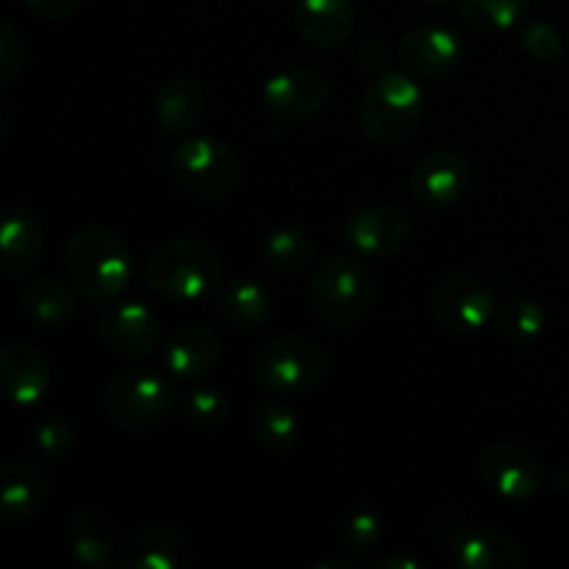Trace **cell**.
Masks as SVG:
<instances>
[{"label": "cell", "mask_w": 569, "mask_h": 569, "mask_svg": "<svg viewBox=\"0 0 569 569\" xmlns=\"http://www.w3.org/2000/svg\"><path fill=\"white\" fill-rule=\"evenodd\" d=\"M192 559V539L176 522H148L120 548L122 569H187Z\"/></svg>", "instance_id": "cell-15"}, {"label": "cell", "mask_w": 569, "mask_h": 569, "mask_svg": "<svg viewBox=\"0 0 569 569\" xmlns=\"http://www.w3.org/2000/svg\"><path fill=\"white\" fill-rule=\"evenodd\" d=\"M520 44L533 61H539V64H559L567 53L565 37H561L559 28L542 20L526 26V31H522L520 37Z\"/></svg>", "instance_id": "cell-33"}, {"label": "cell", "mask_w": 569, "mask_h": 569, "mask_svg": "<svg viewBox=\"0 0 569 569\" xmlns=\"http://www.w3.org/2000/svg\"><path fill=\"white\" fill-rule=\"evenodd\" d=\"M372 569H422L417 559H406V556H383V559L372 561Z\"/></svg>", "instance_id": "cell-38"}, {"label": "cell", "mask_w": 569, "mask_h": 569, "mask_svg": "<svg viewBox=\"0 0 569 569\" xmlns=\"http://www.w3.org/2000/svg\"><path fill=\"white\" fill-rule=\"evenodd\" d=\"M144 281L161 298L200 303L222 289V259L203 239L176 237L150 253Z\"/></svg>", "instance_id": "cell-3"}, {"label": "cell", "mask_w": 569, "mask_h": 569, "mask_svg": "<svg viewBox=\"0 0 569 569\" xmlns=\"http://www.w3.org/2000/svg\"><path fill=\"white\" fill-rule=\"evenodd\" d=\"M26 67V42L11 22H0V89H9Z\"/></svg>", "instance_id": "cell-34"}, {"label": "cell", "mask_w": 569, "mask_h": 569, "mask_svg": "<svg viewBox=\"0 0 569 569\" xmlns=\"http://www.w3.org/2000/svg\"><path fill=\"white\" fill-rule=\"evenodd\" d=\"M495 292L481 276L448 272L431 292V315L439 328L453 337L481 331L495 317Z\"/></svg>", "instance_id": "cell-9"}, {"label": "cell", "mask_w": 569, "mask_h": 569, "mask_svg": "<svg viewBox=\"0 0 569 569\" xmlns=\"http://www.w3.org/2000/svg\"><path fill=\"white\" fill-rule=\"evenodd\" d=\"M459 17L478 37H498L515 28L531 9V0H456Z\"/></svg>", "instance_id": "cell-27"}, {"label": "cell", "mask_w": 569, "mask_h": 569, "mask_svg": "<svg viewBox=\"0 0 569 569\" xmlns=\"http://www.w3.org/2000/svg\"><path fill=\"white\" fill-rule=\"evenodd\" d=\"M356 61L365 72L370 76H381V72L389 70V61H392V53H389L387 42H381L378 37H367L356 44Z\"/></svg>", "instance_id": "cell-35"}, {"label": "cell", "mask_w": 569, "mask_h": 569, "mask_svg": "<svg viewBox=\"0 0 569 569\" xmlns=\"http://www.w3.org/2000/svg\"><path fill=\"white\" fill-rule=\"evenodd\" d=\"M361 561L356 556H348V559H326L320 561L315 569H359Z\"/></svg>", "instance_id": "cell-39"}, {"label": "cell", "mask_w": 569, "mask_h": 569, "mask_svg": "<svg viewBox=\"0 0 569 569\" xmlns=\"http://www.w3.org/2000/svg\"><path fill=\"white\" fill-rule=\"evenodd\" d=\"M492 322L495 331H498L506 342L531 345L533 339L542 337L548 317H545L542 306H539L537 300L515 295V298H506L503 303H498Z\"/></svg>", "instance_id": "cell-28"}, {"label": "cell", "mask_w": 569, "mask_h": 569, "mask_svg": "<svg viewBox=\"0 0 569 569\" xmlns=\"http://www.w3.org/2000/svg\"><path fill=\"white\" fill-rule=\"evenodd\" d=\"M64 539L72 559L89 569L111 565L117 548H120L117 522L111 520L109 511L98 509V506H81L72 511L64 526Z\"/></svg>", "instance_id": "cell-18"}, {"label": "cell", "mask_w": 569, "mask_h": 569, "mask_svg": "<svg viewBox=\"0 0 569 569\" xmlns=\"http://www.w3.org/2000/svg\"><path fill=\"white\" fill-rule=\"evenodd\" d=\"M478 472L498 498L511 500V503H526L537 498L548 478V467L537 453L506 439L483 445L478 456Z\"/></svg>", "instance_id": "cell-10"}, {"label": "cell", "mask_w": 569, "mask_h": 569, "mask_svg": "<svg viewBox=\"0 0 569 569\" xmlns=\"http://www.w3.org/2000/svg\"><path fill=\"white\" fill-rule=\"evenodd\" d=\"M426 117V92L409 72H381L359 106L361 131L381 148L409 142Z\"/></svg>", "instance_id": "cell-5"}, {"label": "cell", "mask_w": 569, "mask_h": 569, "mask_svg": "<svg viewBox=\"0 0 569 569\" xmlns=\"http://www.w3.org/2000/svg\"><path fill=\"white\" fill-rule=\"evenodd\" d=\"M44 253V222L37 209L14 203L6 209L0 226V272L6 278H22L37 270Z\"/></svg>", "instance_id": "cell-17"}, {"label": "cell", "mask_w": 569, "mask_h": 569, "mask_svg": "<svg viewBox=\"0 0 569 569\" xmlns=\"http://www.w3.org/2000/svg\"><path fill=\"white\" fill-rule=\"evenodd\" d=\"M78 289L56 276H39L28 281L20 292V309L33 326L61 328L76 320Z\"/></svg>", "instance_id": "cell-24"}, {"label": "cell", "mask_w": 569, "mask_h": 569, "mask_svg": "<svg viewBox=\"0 0 569 569\" xmlns=\"http://www.w3.org/2000/svg\"><path fill=\"white\" fill-rule=\"evenodd\" d=\"M98 337L117 359H148L161 345V320L144 303L122 300L103 309L98 320Z\"/></svg>", "instance_id": "cell-12"}, {"label": "cell", "mask_w": 569, "mask_h": 569, "mask_svg": "<svg viewBox=\"0 0 569 569\" xmlns=\"http://www.w3.org/2000/svg\"><path fill=\"white\" fill-rule=\"evenodd\" d=\"M331 370V356L317 339L303 333H278L256 348L250 376L272 398H300L322 387Z\"/></svg>", "instance_id": "cell-4"}, {"label": "cell", "mask_w": 569, "mask_h": 569, "mask_svg": "<svg viewBox=\"0 0 569 569\" xmlns=\"http://www.w3.org/2000/svg\"><path fill=\"white\" fill-rule=\"evenodd\" d=\"M76 445V426L67 417H44L31 433V450L44 461H64Z\"/></svg>", "instance_id": "cell-32"}, {"label": "cell", "mask_w": 569, "mask_h": 569, "mask_svg": "<svg viewBox=\"0 0 569 569\" xmlns=\"http://www.w3.org/2000/svg\"><path fill=\"white\" fill-rule=\"evenodd\" d=\"M437 533L453 561L465 569H522L526 553L509 533L489 526H476L461 517L445 515L437 520Z\"/></svg>", "instance_id": "cell-8"}, {"label": "cell", "mask_w": 569, "mask_h": 569, "mask_svg": "<svg viewBox=\"0 0 569 569\" xmlns=\"http://www.w3.org/2000/svg\"><path fill=\"white\" fill-rule=\"evenodd\" d=\"M545 489L569 498V465H556L548 467V478H545Z\"/></svg>", "instance_id": "cell-37"}, {"label": "cell", "mask_w": 569, "mask_h": 569, "mask_svg": "<svg viewBox=\"0 0 569 569\" xmlns=\"http://www.w3.org/2000/svg\"><path fill=\"white\" fill-rule=\"evenodd\" d=\"M461 59V42L450 28H411L398 44V61L409 76L433 78L453 70Z\"/></svg>", "instance_id": "cell-19"}, {"label": "cell", "mask_w": 569, "mask_h": 569, "mask_svg": "<svg viewBox=\"0 0 569 569\" xmlns=\"http://www.w3.org/2000/svg\"><path fill=\"white\" fill-rule=\"evenodd\" d=\"M178 409L194 431H220L228 422V400L214 387H189L178 398Z\"/></svg>", "instance_id": "cell-31"}, {"label": "cell", "mask_w": 569, "mask_h": 569, "mask_svg": "<svg viewBox=\"0 0 569 569\" xmlns=\"http://www.w3.org/2000/svg\"><path fill=\"white\" fill-rule=\"evenodd\" d=\"M28 6L31 14H37L39 20L48 22H61L70 20L78 9H81L83 0H22Z\"/></svg>", "instance_id": "cell-36"}, {"label": "cell", "mask_w": 569, "mask_h": 569, "mask_svg": "<svg viewBox=\"0 0 569 569\" xmlns=\"http://www.w3.org/2000/svg\"><path fill=\"white\" fill-rule=\"evenodd\" d=\"M50 359L31 342H9L0 350V387L20 409L42 403L50 392Z\"/></svg>", "instance_id": "cell-16"}, {"label": "cell", "mask_w": 569, "mask_h": 569, "mask_svg": "<svg viewBox=\"0 0 569 569\" xmlns=\"http://www.w3.org/2000/svg\"><path fill=\"white\" fill-rule=\"evenodd\" d=\"M470 183V164L456 150H431L415 164L409 192L426 211H442L461 198Z\"/></svg>", "instance_id": "cell-14"}, {"label": "cell", "mask_w": 569, "mask_h": 569, "mask_svg": "<svg viewBox=\"0 0 569 569\" xmlns=\"http://www.w3.org/2000/svg\"><path fill=\"white\" fill-rule=\"evenodd\" d=\"M261 256L278 276H300L317 261V242L298 228H278L264 239Z\"/></svg>", "instance_id": "cell-26"}, {"label": "cell", "mask_w": 569, "mask_h": 569, "mask_svg": "<svg viewBox=\"0 0 569 569\" xmlns=\"http://www.w3.org/2000/svg\"><path fill=\"white\" fill-rule=\"evenodd\" d=\"M178 395L161 372L150 367L126 370L106 387L103 411L114 426L131 433H148L176 415Z\"/></svg>", "instance_id": "cell-6"}, {"label": "cell", "mask_w": 569, "mask_h": 569, "mask_svg": "<svg viewBox=\"0 0 569 569\" xmlns=\"http://www.w3.org/2000/svg\"><path fill=\"white\" fill-rule=\"evenodd\" d=\"M422 3H431V6H442V3H450V0H422Z\"/></svg>", "instance_id": "cell-40"}, {"label": "cell", "mask_w": 569, "mask_h": 569, "mask_svg": "<svg viewBox=\"0 0 569 569\" xmlns=\"http://www.w3.org/2000/svg\"><path fill=\"white\" fill-rule=\"evenodd\" d=\"M67 278L87 303L120 298L133 276V256L126 239L109 226H83L64 248Z\"/></svg>", "instance_id": "cell-1"}, {"label": "cell", "mask_w": 569, "mask_h": 569, "mask_svg": "<svg viewBox=\"0 0 569 569\" xmlns=\"http://www.w3.org/2000/svg\"><path fill=\"white\" fill-rule=\"evenodd\" d=\"M50 498L48 476L28 459H9L0 467V515L22 522L44 509Z\"/></svg>", "instance_id": "cell-22"}, {"label": "cell", "mask_w": 569, "mask_h": 569, "mask_svg": "<svg viewBox=\"0 0 569 569\" xmlns=\"http://www.w3.org/2000/svg\"><path fill=\"white\" fill-rule=\"evenodd\" d=\"M295 28L315 50H339L356 28L353 0H298Z\"/></svg>", "instance_id": "cell-20"}, {"label": "cell", "mask_w": 569, "mask_h": 569, "mask_svg": "<svg viewBox=\"0 0 569 569\" xmlns=\"http://www.w3.org/2000/svg\"><path fill=\"white\" fill-rule=\"evenodd\" d=\"M217 311L239 331H256L272 317V295L253 278H237L217 292Z\"/></svg>", "instance_id": "cell-25"}, {"label": "cell", "mask_w": 569, "mask_h": 569, "mask_svg": "<svg viewBox=\"0 0 569 569\" xmlns=\"http://www.w3.org/2000/svg\"><path fill=\"white\" fill-rule=\"evenodd\" d=\"M411 220L403 209L392 203H370L350 214L345 222V242L356 256L387 259L406 248L411 239Z\"/></svg>", "instance_id": "cell-13"}, {"label": "cell", "mask_w": 569, "mask_h": 569, "mask_svg": "<svg viewBox=\"0 0 569 569\" xmlns=\"http://www.w3.org/2000/svg\"><path fill=\"white\" fill-rule=\"evenodd\" d=\"M383 526L381 515L370 506H359V509L348 511L339 522L337 539L342 545V550L348 556H356V559H365V556L376 553L378 545H381Z\"/></svg>", "instance_id": "cell-30"}, {"label": "cell", "mask_w": 569, "mask_h": 569, "mask_svg": "<svg viewBox=\"0 0 569 569\" xmlns=\"http://www.w3.org/2000/svg\"><path fill=\"white\" fill-rule=\"evenodd\" d=\"M253 439L259 448L270 453H287L300 442V422L295 411H289L281 403H261L253 411Z\"/></svg>", "instance_id": "cell-29"}, {"label": "cell", "mask_w": 569, "mask_h": 569, "mask_svg": "<svg viewBox=\"0 0 569 569\" xmlns=\"http://www.w3.org/2000/svg\"><path fill=\"white\" fill-rule=\"evenodd\" d=\"M178 187L200 200H222L242 183V161L214 137H187L170 156Z\"/></svg>", "instance_id": "cell-7"}, {"label": "cell", "mask_w": 569, "mask_h": 569, "mask_svg": "<svg viewBox=\"0 0 569 569\" xmlns=\"http://www.w3.org/2000/svg\"><path fill=\"white\" fill-rule=\"evenodd\" d=\"M156 120H159L161 131L170 137H183V133L194 131L203 120L206 111V92L200 81L192 76H172L156 92Z\"/></svg>", "instance_id": "cell-23"}, {"label": "cell", "mask_w": 569, "mask_h": 569, "mask_svg": "<svg viewBox=\"0 0 569 569\" xmlns=\"http://www.w3.org/2000/svg\"><path fill=\"white\" fill-rule=\"evenodd\" d=\"M222 359V342L214 328L189 322L178 328L164 345V367L183 381H194L217 370Z\"/></svg>", "instance_id": "cell-21"}, {"label": "cell", "mask_w": 569, "mask_h": 569, "mask_svg": "<svg viewBox=\"0 0 569 569\" xmlns=\"http://www.w3.org/2000/svg\"><path fill=\"white\" fill-rule=\"evenodd\" d=\"M309 300L320 326L331 331H350L376 309L378 281L370 267L361 264L359 259L333 253L315 264Z\"/></svg>", "instance_id": "cell-2"}, {"label": "cell", "mask_w": 569, "mask_h": 569, "mask_svg": "<svg viewBox=\"0 0 569 569\" xmlns=\"http://www.w3.org/2000/svg\"><path fill=\"white\" fill-rule=\"evenodd\" d=\"M328 98H331V83L320 70H311V67L278 72L261 89L267 117L281 128L300 126L317 117L326 109Z\"/></svg>", "instance_id": "cell-11"}]
</instances>
